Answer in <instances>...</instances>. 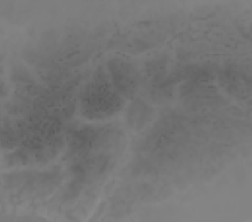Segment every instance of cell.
<instances>
[{"mask_svg":"<svg viewBox=\"0 0 252 222\" xmlns=\"http://www.w3.org/2000/svg\"><path fill=\"white\" fill-rule=\"evenodd\" d=\"M153 111L150 106L143 100H135L129 106L127 111V124L131 128L141 130L152 119Z\"/></svg>","mask_w":252,"mask_h":222,"instance_id":"cell-3","label":"cell"},{"mask_svg":"<svg viewBox=\"0 0 252 222\" xmlns=\"http://www.w3.org/2000/svg\"><path fill=\"white\" fill-rule=\"evenodd\" d=\"M81 111L90 119H106L117 113L124 106V100L104 72L95 74L85 86L80 97Z\"/></svg>","mask_w":252,"mask_h":222,"instance_id":"cell-1","label":"cell"},{"mask_svg":"<svg viewBox=\"0 0 252 222\" xmlns=\"http://www.w3.org/2000/svg\"><path fill=\"white\" fill-rule=\"evenodd\" d=\"M108 68L112 85L118 94L127 99L134 96L140 78L134 66L115 59L109 62Z\"/></svg>","mask_w":252,"mask_h":222,"instance_id":"cell-2","label":"cell"}]
</instances>
